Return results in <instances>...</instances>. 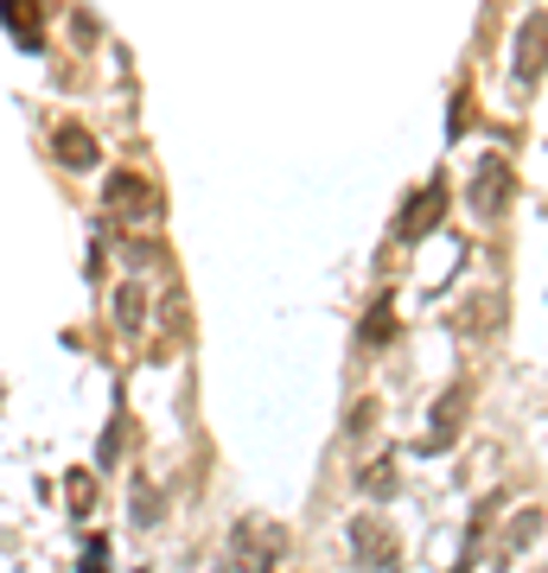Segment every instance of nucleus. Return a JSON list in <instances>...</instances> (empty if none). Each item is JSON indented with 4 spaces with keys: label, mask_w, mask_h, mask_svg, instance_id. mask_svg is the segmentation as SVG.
Instances as JSON below:
<instances>
[{
    "label": "nucleus",
    "mask_w": 548,
    "mask_h": 573,
    "mask_svg": "<svg viewBox=\"0 0 548 573\" xmlns=\"http://www.w3.org/2000/svg\"><path fill=\"white\" fill-rule=\"evenodd\" d=\"M510 191H517L510 166H504L497 154H485V159H478V173H472V210H478V217H504Z\"/></svg>",
    "instance_id": "nucleus-2"
},
{
    "label": "nucleus",
    "mask_w": 548,
    "mask_h": 573,
    "mask_svg": "<svg viewBox=\"0 0 548 573\" xmlns=\"http://www.w3.org/2000/svg\"><path fill=\"white\" fill-rule=\"evenodd\" d=\"M351 542L364 548V561H376V567H395L390 535H383V529H370V522H358V529H351Z\"/></svg>",
    "instance_id": "nucleus-9"
},
{
    "label": "nucleus",
    "mask_w": 548,
    "mask_h": 573,
    "mask_svg": "<svg viewBox=\"0 0 548 573\" xmlns=\"http://www.w3.org/2000/svg\"><path fill=\"white\" fill-rule=\"evenodd\" d=\"M536 45H542V13H529L523 20V52H517V71H523V83L536 90Z\"/></svg>",
    "instance_id": "nucleus-8"
},
{
    "label": "nucleus",
    "mask_w": 548,
    "mask_h": 573,
    "mask_svg": "<svg viewBox=\"0 0 548 573\" xmlns=\"http://www.w3.org/2000/svg\"><path fill=\"white\" fill-rule=\"evenodd\" d=\"M217 573H236V567H217Z\"/></svg>",
    "instance_id": "nucleus-15"
},
{
    "label": "nucleus",
    "mask_w": 548,
    "mask_h": 573,
    "mask_svg": "<svg viewBox=\"0 0 548 573\" xmlns=\"http://www.w3.org/2000/svg\"><path fill=\"white\" fill-rule=\"evenodd\" d=\"M115 319H122V325H141V286H122V293H115Z\"/></svg>",
    "instance_id": "nucleus-12"
},
{
    "label": "nucleus",
    "mask_w": 548,
    "mask_h": 573,
    "mask_svg": "<svg viewBox=\"0 0 548 573\" xmlns=\"http://www.w3.org/2000/svg\"><path fill=\"white\" fill-rule=\"evenodd\" d=\"M134 522H141V529H154V522H159V497H154V485H134Z\"/></svg>",
    "instance_id": "nucleus-11"
},
{
    "label": "nucleus",
    "mask_w": 548,
    "mask_h": 573,
    "mask_svg": "<svg viewBox=\"0 0 548 573\" xmlns=\"http://www.w3.org/2000/svg\"><path fill=\"white\" fill-rule=\"evenodd\" d=\"M281 554H288V529H281V522L242 517L230 529V561H224V567H236V573H275V567H281Z\"/></svg>",
    "instance_id": "nucleus-1"
},
{
    "label": "nucleus",
    "mask_w": 548,
    "mask_h": 573,
    "mask_svg": "<svg viewBox=\"0 0 548 573\" xmlns=\"http://www.w3.org/2000/svg\"><path fill=\"white\" fill-rule=\"evenodd\" d=\"M103 554H108L103 542H90V554H83V573H108V567H103Z\"/></svg>",
    "instance_id": "nucleus-14"
},
{
    "label": "nucleus",
    "mask_w": 548,
    "mask_h": 573,
    "mask_svg": "<svg viewBox=\"0 0 548 573\" xmlns=\"http://www.w3.org/2000/svg\"><path fill=\"white\" fill-rule=\"evenodd\" d=\"M536 522H542V517H536V510H523V522H517V529H510V542H504V554H523V542L536 535Z\"/></svg>",
    "instance_id": "nucleus-13"
},
{
    "label": "nucleus",
    "mask_w": 548,
    "mask_h": 573,
    "mask_svg": "<svg viewBox=\"0 0 548 573\" xmlns=\"http://www.w3.org/2000/svg\"><path fill=\"white\" fill-rule=\"evenodd\" d=\"M441 217H446V191H441V185H427V191H415V205L402 210L395 236H402V242H415V236H427Z\"/></svg>",
    "instance_id": "nucleus-4"
},
{
    "label": "nucleus",
    "mask_w": 548,
    "mask_h": 573,
    "mask_svg": "<svg viewBox=\"0 0 548 573\" xmlns=\"http://www.w3.org/2000/svg\"><path fill=\"white\" fill-rule=\"evenodd\" d=\"M395 338V313H390V300H376V313L364 319V344H390Z\"/></svg>",
    "instance_id": "nucleus-10"
},
{
    "label": "nucleus",
    "mask_w": 548,
    "mask_h": 573,
    "mask_svg": "<svg viewBox=\"0 0 548 573\" xmlns=\"http://www.w3.org/2000/svg\"><path fill=\"white\" fill-rule=\"evenodd\" d=\"M0 20L20 32V52H45V27H39V0H0Z\"/></svg>",
    "instance_id": "nucleus-5"
},
{
    "label": "nucleus",
    "mask_w": 548,
    "mask_h": 573,
    "mask_svg": "<svg viewBox=\"0 0 548 573\" xmlns=\"http://www.w3.org/2000/svg\"><path fill=\"white\" fill-rule=\"evenodd\" d=\"M58 159H64V166H96V140H90V128H77V122H64V128H58Z\"/></svg>",
    "instance_id": "nucleus-7"
},
{
    "label": "nucleus",
    "mask_w": 548,
    "mask_h": 573,
    "mask_svg": "<svg viewBox=\"0 0 548 573\" xmlns=\"http://www.w3.org/2000/svg\"><path fill=\"white\" fill-rule=\"evenodd\" d=\"M108 210H122V217H159V198L147 179H134V173H108Z\"/></svg>",
    "instance_id": "nucleus-3"
},
{
    "label": "nucleus",
    "mask_w": 548,
    "mask_h": 573,
    "mask_svg": "<svg viewBox=\"0 0 548 573\" xmlns=\"http://www.w3.org/2000/svg\"><path fill=\"white\" fill-rule=\"evenodd\" d=\"M459 408H466V395H459V389L441 395V408H434V427H427V452H446V446H453V434H459Z\"/></svg>",
    "instance_id": "nucleus-6"
}]
</instances>
